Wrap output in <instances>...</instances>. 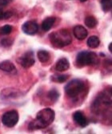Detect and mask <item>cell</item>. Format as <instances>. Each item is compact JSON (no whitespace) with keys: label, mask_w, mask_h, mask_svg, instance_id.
<instances>
[{"label":"cell","mask_w":112,"mask_h":134,"mask_svg":"<svg viewBox=\"0 0 112 134\" xmlns=\"http://www.w3.org/2000/svg\"><path fill=\"white\" fill-rule=\"evenodd\" d=\"M55 116V113L51 108H43L37 113L35 120L30 123L29 129L36 130L44 129L53 122Z\"/></svg>","instance_id":"6da1fadb"},{"label":"cell","mask_w":112,"mask_h":134,"mask_svg":"<svg viewBox=\"0 0 112 134\" xmlns=\"http://www.w3.org/2000/svg\"><path fill=\"white\" fill-rule=\"evenodd\" d=\"M52 45L57 48H62L68 46L72 42L70 32L67 29H61L58 31L52 32L49 35Z\"/></svg>","instance_id":"7a4b0ae2"},{"label":"cell","mask_w":112,"mask_h":134,"mask_svg":"<svg viewBox=\"0 0 112 134\" xmlns=\"http://www.w3.org/2000/svg\"><path fill=\"white\" fill-rule=\"evenodd\" d=\"M85 88L84 82L79 79L72 80L65 86V92L70 98L79 96Z\"/></svg>","instance_id":"3957f363"},{"label":"cell","mask_w":112,"mask_h":134,"mask_svg":"<svg viewBox=\"0 0 112 134\" xmlns=\"http://www.w3.org/2000/svg\"><path fill=\"white\" fill-rule=\"evenodd\" d=\"M19 116L16 110L8 111L5 113L2 116L3 124L8 128H12L15 126L19 122Z\"/></svg>","instance_id":"277c9868"},{"label":"cell","mask_w":112,"mask_h":134,"mask_svg":"<svg viewBox=\"0 0 112 134\" xmlns=\"http://www.w3.org/2000/svg\"><path fill=\"white\" fill-rule=\"evenodd\" d=\"M34 55L32 51H28L26 53H24L19 59V63L24 68H29L32 67L34 64Z\"/></svg>","instance_id":"5b68a950"},{"label":"cell","mask_w":112,"mask_h":134,"mask_svg":"<svg viewBox=\"0 0 112 134\" xmlns=\"http://www.w3.org/2000/svg\"><path fill=\"white\" fill-rule=\"evenodd\" d=\"M22 31L29 35H35L39 31L38 23L35 21H27L25 23L22 27Z\"/></svg>","instance_id":"8992f818"},{"label":"cell","mask_w":112,"mask_h":134,"mask_svg":"<svg viewBox=\"0 0 112 134\" xmlns=\"http://www.w3.org/2000/svg\"><path fill=\"white\" fill-rule=\"evenodd\" d=\"M73 120L81 128H85L88 125V120L81 111H76L73 113Z\"/></svg>","instance_id":"52a82bcc"},{"label":"cell","mask_w":112,"mask_h":134,"mask_svg":"<svg viewBox=\"0 0 112 134\" xmlns=\"http://www.w3.org/2000/svg\"><path fill=\"white\" fill-rule=\"evenodd\" d=\"M73 32H74V35L75 36V38L79 40H85L88 35L87 30L81 25H78L74 27L73 29Z\"/></svg>","instance_id":"ba28073f"},{"label":"cell","mask_w":112,"mask_h":134,"mask_svg":"<svg viewBox=\"0 0 112 134\" xmlns=\"http://www.w3.org/2000/svg\"><path fill=\"white\" fill-rule=\"evenodd\" d=\"M76 64L78 67L88 65V52H81L76 57Z\"/></svg>","instance_id":"9c48e42d"},{"label":"cell","mask_w":112,"mask_h":134,"mask_svg":"<svg viewBox=\"0 0 112 134\" xmlns=\"http://www.w3.org/2000/svg\"><path fill=\"white\" fill-rule=\"evenodd\" d=\"M69 68H70V63L67 58L59 59L55 64V69L58 71H65L68 70Z\"/></svg>","instance_id":"30bf717a"},{"label":"cell","mask_w":112,"mask_h":134,"mask_svg":"<svg viewBox=\"0 0 112 134\" xmlns=\"http://www.w3.org/2000/svg\"><path fill=\"white\" fill-rule=\"evenodd\" d=\"M0 69L3 71L10 72V73L16 71L15 65L10 61H9V60H4L2 63H0Z\"/></svg>","instance_id":"8fae6325"},{"label":"cell","mask_w":112,"mask_h":134,"mask_svg":"<svg viewBox=\"0 0 112 134\" xmlns=\"http://www.w3.org/2000/svg\"><path fill=\"white\" fill-rule=\"evenodd\" d=\"M55 22V17H48V18L45 19L42 23V29L44 31H48L53 27Z\"/></svg>","instance_id":"7c38bea8"},{"label":"cell","mask_w":112,"mask_h":134,"mask_svg":"<svg viewBox=\"0 0 112 134\" xmlns=\"http://www.w3.org/2000/svg\"><path fill=\"white\" fill-rule=\"evenodd\" d=\"M86 44H87V46L91 48H96L99 46V44H100V40H99L98 37H97V36L92 35L88 38Z\"/></svg>","instance_id":"4fadbf2b"},{"label":"cell","mask_w":112,"mask_h":134,"mask_svg":"<svg viewBox=\"0 0 112 134\" xmlns=\"http://www.w3.org/2000/svg\"><path fill=\"white\" fill-rule=\"evenodd\" d=\"M37 55L41 63H46L50 59V53L46 50H39L37 53Z\"/></svg>","instance_id":"5bb4252c"},{"label":"cell","mask_w":112,"mask_h":134,"mask_svg":"<svg viewBox=\"0 0 112 134\" xmlns=\"http://www.w3.org/2000/svg\"><path fill=\"white\" fill-rule=\"evenodd\" d=\"M84 22H85L86 26L89 28H94L98 24V21L94 16H86Z\"/></svg>","instance_id":"9a60e30c"},{"label":"cell","mask_w":112,"mask_h":134,"mask_svg":"<svg viewBox=\"0 0 112 134\" xmlns=\"http://www.w3.org/2000/svg\"><path fill=\"white\" fill-rule=\"evenodd\" d=\"M70 76L68 74H59V75H54L51 76V80L57 83H64L69 79Z\"/></svg>","instance_id":"2e32d148"},{"label":"cell","mask_w":112,"mask_h":134,"mask_svg":"<svg viewBox=\"0 0 112 134\" xmlns=\"http://www.w3.org/2000/svg\"><path fill=\"white\" fill-rule=\"evenodd\" d=\"M48 98L54 102L57 101L59 98V92L56 89H51L48 92Z\"/></svg>","instance_id":"e0dca14e"},{"label":"cell","mask_w":112,"mask_h":134,"mask_svg":"<svg viewBox=\"0 0 112 134\" xmlns=\"http://www.w3.org/2000/svg\"><path fill=\"white\" fill-rule=\"evenodd\" d=\"M102 8L105 12H109L112 7V1L111 0H102L101 1Z\"/></svg>","instance_id":"ac0fdd59"},{"label":"cell","mask_w":112,"mask_h":134,"mask_svg":"<svg viewBox=\"0 0 112 134\" xmlns=\"http://www.w3.org/2000/svg\"><path fill=\"white\" fill-rule=\"evenodd\" d=\"M12 29H13V27H12L11 26L5 25V26H3V27H2L1 28H0V35H9V34L11 33Z\"/></svg>","instance_id":"d6986e66"},{"label":"cell","mask_w":112,"mask_h":134,"mask_svg":"<svg viewBox=\"0 0 112 134\" xmlns=\"http://www.w3.org/2000/svg\"><path fill=\"white\" fill-rule=\"evenodd\" d=\"M13 43V40L10 38H5L1 40V45L4 47H8L12 45Z\"/></svg>","instance_id":"ffe728a7"},{"label":"cell","mask_w":112,"mask_h":134,"mask_svg":"<svg viewBox=\"0 0 112 134\" xmlns=\"http://www.w3.org/2000/svg\"><path fill=\"white\" fill-rule=\"evenodd\" d=\"M13 15V12L11 10H7V11H5L4 14H3V19H9L10 17H11Z\"/></svg>","instance_id":"44dd1931"},{"label":"cell","mask_w":112,"mask_h":134,"mask_svg":"<svg viewBox=\"0 0 112 134\" xmlns=\"http://www.w3.org/2000/svg\"><path fill=\"white\" fill-rule=\"evenodd\" d=\"M10 2V0H0V6H7Z\"/></svg>","instance_id":"7402d4cb"},{"label":"cell","mask_w":112,"mask_h":134,"mask_svg":"<svg viewBox=\"0 0 112 134\" xmlns=\"http://www.w3.org/2000/svg\"><path fill=\"white\" fill-rule=\"evenodd\" d=\"M3 14H4V11L0 9V19H3Z\"/></svg>","instance_id":"603a6c76"},{"label":"cell","mask_w":112,"mask_h":134,"mask_svg":"<svg viewBox=\"0 0 112 134\" xmlns=\"http://www.w3.org/2000/svg\"><path fill=\"white\" fill-rule=\"evenodd\" d=\"M111 46H112V43H110V44H109V51H110V52H112V49H111Z\"/></svg>","instance_id":"cb8c5ba5"},{"label":"cell","mask_w":112,"mask_h":134,"mask_svg":"<svg viewBox=\"0 0 112 134\" xmlns=\"http://www.w3.org/2000/svg\"><path fill=\"white\" fill-rule=\"evenodd\" d=\"M86 1H87V0H80V2H82V3H84Z\"/></svg>","instance_id":"d4e9b609"}]
</instances>
